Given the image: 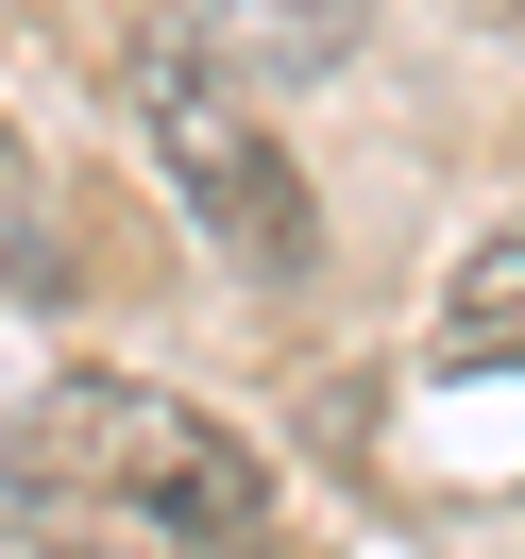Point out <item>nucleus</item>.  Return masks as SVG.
Returning a JSON list of instances; mask_svg holds the SVG:
<instances>
[{
	"mask_svg": "<svg viewBox=\"0 0 525 559\" xmlns=\"http://www.w3.org/2000/svg\"><path fill=\"white\" fill-rule=\"evenodd\" d=\"M187 35L238 51L254 85H288V69H339V51L373 35V0H187Z\"/></svg>",
	"mask_w": 525,
	"mask_h": 559,
	"instance_id": "3",
	"label": "nucleus"
},
{
	"mask_svg": "<svg viewBox=\"0 0 525 559\" xmlns=\"http://www.w3.org/2000/svg\"><path fill=\"white\" fill-rule=\"evenodd\" d=\"M119 119H136L153 187L187 204V238L238 288H306L322 272V204H306V170H288L272 103H254V69H220L187 17H136V35H119Z\"/></svg>",
	"mask_w": 525,
	"mask_h": 559,
	"instance_id": "2",
	"label": "nucleus"
},
{
	"mask_svg": "<svg viewBox=\"0 0 525 559\" xmlns=\"http://www.w3.org/2000/svg\"><path fill=\"white\" fill-rule=\"evenodd\" d=\"M17 491L85 559H272V457L153 373H69L17 424Z\"/></svg>",
	"mask_w": 525,
	"mask_h": 559,
	"instance_id": "1",
	"label": "nucleus"
},
{
	"mask_svg": "<svg viewBox=\"0 0 525 559\" xmlns=\"http://www.w3.org/2000/svg\"><path fill=\"white\" fill-rule=\"evenodd\" d=\"M441 356L457 373H525V221H491V238L441 272Z\"/></svg>",
	"mask_w": 525,
	"mask_h": 559,
	"instance_id": "4",
	"label": "nucleus"
}]
</instances>
